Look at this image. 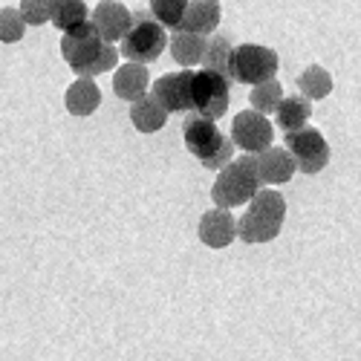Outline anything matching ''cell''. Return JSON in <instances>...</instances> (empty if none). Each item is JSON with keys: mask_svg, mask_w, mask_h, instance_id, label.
<instances>
[{"mask_svg": "<svg viewBox=\"0 0 361 361\" xmlns=\"http://www.w3.org/2000/svg\"><path fill=\"white\" fill-rule=\"evenodd\" d=\"M286 220V200L275 188H260L252 200L243 217L237 220V237L249 246L269 243L281 234V226Z\"/></svg>", "mask_w": 361, "mask_h": 361, "instance_id": "6da1fadb", "label": "cell"}, {"mask_svg": "<svg viewBox=\"0 0 361 361\" xmlns=\"http://www.w3.org/2000/svg\"><path fill=\"white\" fill-rule=\"evenodd\" d=\"M183 139L185 147L202 162V168L220 171L234 159V142L217 128V122L202 116H188L183 122Z\"/></svg>", "mask_w": 361, "mask_h": 361, "instance_id": "7a4b0ae2", "label": "cell"}, {"mask_svg": "<svg viewBox=\"0 0 361 361\" xmlns=\"http://www.w3.org/2000/svg\"><path fill=\"white\" fill-rule=\"evenodd\" d=\"M263 188L255 157L246 154L240 159H231L226 168L217 171V179L212 185V200L217 208H231V205H246L257 191Z\"/></svg>", "mask_w": 361, "mask_h": 361, "instance_id": "3957f363", "label": "cell"}, {"mask_svg": "<svg viewBox=\"0 0 361 361\" xmlns=\"http://www.w3.org/2000/svg\"><path fill=\"white\" fill-rule=\"evenodd\" d=\"M168 47V35L165 29L150 18L147 12H136L133 23L122 38V47H118V55H125L130 64H150L165 52Z\"/></svg>", "mask_w": 361, "mask_h": 361, "instance_id": "277c9868", "label": "cell"}, {"mask_svg": "<svg viewBox=\"0 0 361 361\" xmlns=\"http://www.w3.org/2000/svg\"><path fill=\"white\" fill-rule=\"evenodd\" d=\"M278 73V52L260 44H240L231 49V84H263Z\"/></svg>", "mask_w": 361, "mask_h": 361, "instance_id": "5b68a950", "label": "cell"}, {"mask_svg": "<svg viewBox=\"0 0 361 361\" xmlns=\"http://www.w3.org/2000/svg\"><path fill=\"white\" fill-rule=\"evenodd\" d=\"M228 90H231V84L212 70L194 73V78H191V110L202 118L217 122V118L226 116V110H228V102H231Z\"/></svg>", "mask_w": 361, "mask_h": 361, "instance_id": "8992f818", "label": "cell"}, {"mask_svg": "<svg viewBox=\"0 0 361 361\" xmlns=\"http://www.w3.org/2000/svg\"><path fill=\"white\" fill-rule=\"evenodd\" d=\"M102 47H104V41L99 38L96 26L90 23V20H84V23H78V26L67 29L64 38H61V55H64V61L70 64V70H73L78 78H84L87 70L96 64Z\"/></svg>", "mask_w": 361, "mask_h": 361, "instance_id": "52a82bcc", "label": "cell"}, {"mask_svg": "<svg viewBox=\"0 0 361 361\" xmlns=\"http://www.w3.org/2000/svg\"><path fill=\"white\" fill-rule=\"evenodd\" d=\"M286 150H289V157L295 159V168L300 173H318L329 162L326 139L318 133V128H310V125L286 133Z\"/></svg>", "mask_w": 361, "mask_h": 361, "instance_id": "ba28073f", "label": "cell"}, {"mask_svg": "<svg viewBox=\"0 0 361 361\" xmlns=\"http://www.w3.org/2000/svg\"><path fill=\"white\" fill-rule=\"evenodd\" d=\"M272 139H275V128L266 116H260L255 110H243V113L234 116V122H231L234 147H243L246 154L257 157L266 147H272Z\"/></svg>", "mask_w": 361, "mask_h": 361, "instance_id": "9c48e42d", "label": "cell"}, {"mask_svg": "<svg viewBox=\"0 0 361 361\" xmlns=\"http://www.w3.org/2000/svg\"><path fill=\"white\" fill-rule=\"evenodd\" d=\"M191 78L194 70H179L157 78V87L150 90L165 113H191Z\"/></svg>", "mask_w": 361, "mask_h": 361, "instance_id": "30bf717a", "label": "cell"}, {"mask_svg": "<svg viewBox=\"0 0 361 361\" xmlns=\"http://www.w3.org/2000/svg\"><path fill=\"white\" fill-rule=\"evenodd\" d=\"M90 23L96 26V32L104 44H116V41H122L125 32L130 29L133 15L128 6L116 4V0H102V4L93 9V15H90Z\"/></svg>", "mask_w": 361, "mask_h": 361, "instance_id": "8fae6325", "label": "cell"}, {"mask_svg": "<svg viewBox=\"0 0 361 361\" xmlns=\"http://www.w3.org/2000/svg\"><path fill=\"white\" fill-rule=\"evenodd\" d=\"M237 237V220L231 208H212L200 220V240L212 249H226Z\"/></svg>", "mask_w": 361, "mask_h": 361, "instance_id": "7c38bea8", "label": "cell"}, {"mask_svg": "<svg viewBox=\"0 0 361 361\" xmlns=\"http://www.w3.org/2000/svg\"><path fill=\"white\" fill-rule=\"evenodd\" d=\"M255 168L263 185H281L289 183V176L295 173V159L286 147H266L263 154L255 157Z\"/></svg>", "mask_w": 361, "mask_h": 361, "instance_id": "4fadbf2b", "label": "cell"}, {"mask_svg": "<svg viewBox=\"0 0 361 361\" xmlns=\"http://www.w3.org/2000/svg\"><path fill=\"white\" fill-rule=\"evenodd\" d=\"M220 18L223 12H220V4H214V0H188L179 29L183 32H194V35H212Z\"/></svg>", "mask_w": 361, "mask_h": 361, "instance_id": "5bb4252c", "label": "cell"}, {"mask_svg": "<svg viewBox=\"0 0 361 361\" xmlns=\"http://www.w3.org/2000/svg\"><path fill=\"white\" fill-rule=\"evenodd\" d=\"M147 87H150V75L142 64H122L116 70L113 75V90H116V96L118 99H125V102H136L147 93Z\"/></svg>", "mask_w": 361, "mask_h": 361, "instance_id": "9a60e30c", "label": "cell"}, {"mask_svg": "<svg viewBox=\"0 0 361 361\" xmlns=\"http://www.w3.org/2000/svg\"><path fill=\"white\" fill-rule=\"evenodd\" d=\"M310 116H312V102L310 99H304V96H283L281 104L275 107V125L283 133H292V130L307 128Z\"/></svg>", "mask_w": 361, "mask_h": 361, "instance_id": "2e32d148", "label": "cell"}, {"mask_svg": "<svg viewBox=\"0 0 361 361\" xmlns=\"http://www.w3.org/2000/svg\"><path fill=\"white\" fill-rule=\"evenodd\" d=\"M64 104L73 116H90V113H96L99 104H102V90L93 78H78V81L70 84Z\"/></svg>", "mask_w": 361, "mask_h": 361, "instance_id": "e0dca14e", "label": "cell"}, {"mask_svg": "<svg viewBox=\"0 0 361 361\" xmlns=\"http://www.w3.org/2000/svg\"><path fill=\"white\" fill-rule=\"evenodd\" d=\"M130 122H133V128L142 130V133H157V130L165 128L168 113L162 110V104H159L154 96L145 93L142 99L130 102Z\"/></svg>", "mask_w": 361, "mask_h": 361, "instance_id": "ac0fdd59", "label": "cell"}, {"mask_svg": "<svg viewBox=\"0 0 361 361\" xmlns=\"http://www.w3.org/2000/svg\"><path fill=\"white\" fill-rule=\"evenodd\" d=\"M205 35H194V32H183V29H176L173 38L168 41L171 47V55L179 67H197L202 64V52H205Z\"/></svg>", "mask_w": 361, "mask_h": 361, "instance_id": "d6986e66", "label": "cell"}, {"mask_svg": "<svg viewBox=\"0 0 361 361\" xmlns=\"http://www.w3.org/2000/svg\"><path fill=\"white\" fill-rule=\"evenodd\" d=\"M231 41L223 38V35H214L212 41L205 44V52H202V64L205 70H212L217 75H223L228 84H231Z\"/></svg>", "mask_w": 361, "mask_h": 361, "instance_id": "ffe728a7", "label": "cell"}, {"mask_svg": "<svg viewBox=\"0 0 361 361\" xmlns=\"http://www.w3.org/2000/svg\"><path fill=\"white\" fill-rule=\"evenodd\" d=\"M298 90H300V96H304V99L321 102V99H326L329 93H333V75H329L324 67L312 64V67H307L304 73H300Z\"/></svg>", "mask_w": 361, "mask_h": 361, "instance_id": "44dd1931", "label": "cell"}, {"mask_svg": "<svg viewBox=\"0 0 361 361\" xmlns=\"http://www.w3.org/2000/svg\"><path fill=\"white\" fill-rule=\"evenodd\" d=\"M188 0H150V18H154L162 29H179L185 15Z\"/></svg>", "mask_w": 361, "mask_h": 361, "instance_id": "7402d4cb", "label": "cell"}, {"mask_svg": "<svg viewBox=\"0 0 361 361\" xmlns=\"http://www.w3.org/2000/svg\"><path fill=\"white\" fill-rule=\"evenodd\" d=\"M281 99H283V87H281L278 78L252 87V107H255V113H260V116L275 113V107L281 104Z\"/></svg>", "mask_w": 361, "mask_h": 361, "instance_id": "603a6c76", "label": "cell"}, {"mask_svg": "<svg viewBox=\"0 0 361 361\" xmlns=\"http://www.w3.org/2000/svg\"><path fill=\"white\" fill-rule=\"evenodd\" d=\"M87 20V6L84 0H61L52 12H49V23H55L61 32H67V29L78 26Z\"/></svg>", "mask_w": 361, "mask_h": 361, "instance_id": "cb8c5ba5", "label": "cell"}, {"mask_svg": "<svg viewBox=\"0 0 361 361\" xmlns=\"http://www.w3.org/2000/svg\"><path fill=\"white\" fill-rule=\"evenodd\" d=\"M26 32V20L20 18V12L15 6L0 9V41L4 44H18Z\"/></svg>", "mask_w": 361, "mask_h": 361, "instance_id": "d4e9b609", "label": "cell"}, {"mask_svg": "<svg viewBox=\"0 0 361 361\" xmlns=\"http://www.w3.org/2000/svg\"><path fill=\"white\" fill-rule=\"evenodd\" d=\"M113 67H118V49H116L113 44H104L102 52H99V58H96V64L87 70L84 78H96V75H102V73H110Z\"/></svg>", "mask_w": 361, "mask_h": 361, "instance_id": "484cf974", "label": "cell"}, {"mask_svg": "<svg viewBox=\"0 0 361 361\" xmlns=\"http://www.w3.org/2000/svg\"><path fill=\"white\" fill-rule=\"evenodd\" d=\"M20 18L26 20V26L32 23V26H44V23H49V12L38 4V0H20Z\"/></svg>", "mask_w": 361, "mask_h": 361, "instance_id": "4316f807", "label": "cell"}, {"mask_svg": "<svg viewBox=\"0 0 361 361\" xmlns=\"http://www.w3.org/2000/svg\"><path fill=\"white\" fill-rule=\"evenodd\" d=\"M38 4H41V6H44L47 12H52V9L58 6V4H61V0H38Z\"/></svg>", "mask_w": 361, "mask_h": 361, "instance_id": "83f0119b", "label": "cell"}, {"mask_svg": "<svg viewBox=\"0 0 361 361\" xmlns=\"http://www.w3.org/2000/svg\"><path fill=\"white\" fill-rule=\"evenodd\" d=\"M214 4H220V0H214Z\"/></svg>", "mask_w": 361, "mask_h": 361, "instance_id": "f1b7e54d", "label": "cell"}]
</instances>
